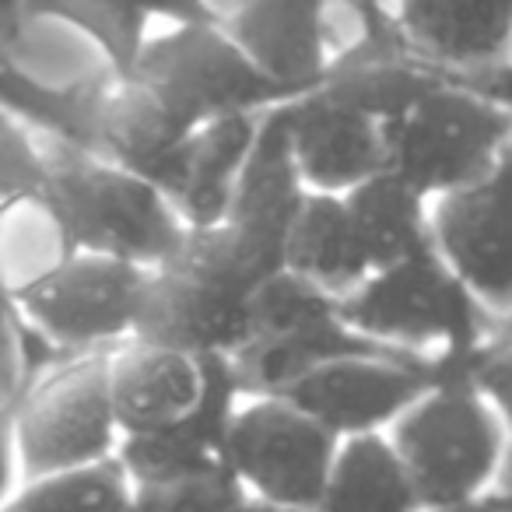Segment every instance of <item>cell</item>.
Segmentation results:
<instances>
[{"label":"cell","mask_w":512,"mask_h":512,"mask_svg":"<svg viewBox=\"0 0 512 512\" xmlns=\"http://www.w3.org/2000/svg\"><path fill=\"white\" fill-rule=\"evenodd\" d=\"M221 25L295 99L327 85L337 64L334 0H239Z\"/></svg>","instance_id":"obj_14"},{"label":"cell","mask_w":512,"mask_h":512,"mask_svg":"<svg viewBox=\"0 0 512 512\" xmlns=\"http://www.w3.org/2000/svg\"><path fill=\"white\" fill-rule=\"evenodd\" d=\"M285 271L299 274L334 299H348L369 281L372 260L348 200L337 193H309L288 235Z\"/></svg>","instance_id":"obj_20"},{"label":"cell","mask_w":512,"mask_h":512,"mask_svg":"<svg viewBox=\"0 0 512 512\" xmlns=\"http://www.w3.org/2000/svg\"><path fill=\"white\" fill-rule=\"evenodd\" d=\"M151 271L116 256L74 253L15 292L22 320L74 355L116 351L137 337Z\"/></svg>","instance_id":"obj_8"},{"label":"cell","mask_w":512,"mask_h":512,"mask_svg":"<svg viewBox=\"0 0 512 512\" xmlns=\"http://www.w3.org/2000/svg\"><path fill=\"white\" fill-rule=\"evenodd\" d=\"M242 512H309V509H288V505H274V502H264V498H249Z\"/></svg>","instance_id":"obj_35"},{"label":"cell","mask_w":512,"mask_h":512,"mask_svg":"<svg viewBox=\"0 0 512 512\" xmlns=\"http://www.w3.org/2000/svg\"><path fill=\"white\" fill-rule=\"evenodd\" d=\"M351 218L365 242L372 271H383L400 260H411L421 249L435 246L432 239V197L414 190L397 172L383 169L351 193H344Z\"/></svg>","instance_id":"obj_22"},{"label":"cell","mask_w":512,"mask_h":512,"mask_svg":"<svg viewBox=\"0 0 512 512\" xmlns=\"http://www.w3.org/2000/svg\"><path fill=\"white\" fill-rule=\"evenodd\" d=\"M50 183V148L46 141L11 116L8 109H0V204L15 197H32V193H46Z\"/></svg>","instance_id":"obj_27"},{"label":"cell","mask_w":512,"mask_h":512,"mask_svg":"<svg viewBox=\"0 0 512 512\" xmlns=\"http://www.w3.org/2000/svg\"><path fill=\"white\" fill-rule=\"evenodd\" d=\"M481 355H435L439 383L386 432L425 509L477 502L498 491L495 481L502 474L509 435L474 383Z\"/></svg>","instance_id":"obj_2"},{"label":"cell","mask_w":512,"mask_h":512,"mask_svg":"<svg viewBox=\"0 0 512 512\" xmlns=\"http://www.w3.org/2000/svg\"><path fill=\"white\" fill-rule=\"evenodd\" d=\"M264 113L225 116L200 127L186 155V176L176 193V207L190 228H214L228 218L235 186L249 162Z\"/></svg>","instance_id":"obj_21"},{"label":"cell","mask_w":512,"mask_h":512,"mask_svg":"<svg viewBox=\"0 0 512 512\" xmlns=\"http://www.w3.org/2000/svg\"><path fill=\"white\" fill-rule=\"evenodd\" d=\"M362 4H369V8H383V0H362Z\"/></svg>","instance_id":"obj_37"},{"label":"cell","mask_w":512,"mask_h":512,"mask_svg":"<svg viewBox=\"0 0 512 512\" xmlns=\"http://www.w3.org/2000/svg\"><path fill=\"white\" fill-rule=\"evenodd\" d=\"M74 253L78 249L71 246L46 193L0 204V285L11 299Z\"/></svg>","instance_id":"obj_24"},{"label":"cell","mask_w":512,"mask_h":512,"mask_svg":"<svg viewBox=\"0 0 512 512\" xmlns=\"http://www.w3.org/2000/svg\"><path fill=\"white\" fill-rule=\"evenodd\" d=\"M18 4H22V0H0V36L15 29V22H18Z\"/></svg>","instance_id":"obj_34"},{"label":"cell","mask_w":512,"mask_h":512,"mask_svg":"<svg viewBox=\"0 0 512 512\" xmlns=\"http://www.w3.org/2000/svg\"><path fill=\"white\" fill-rule=\"evenodd\" d=\"M435 383V355H358L320 365L278 397L292 400L344 442L390 432Z\"/></svg>","instance_id":"obj_10"},{"label":"cell","mask_w":512,"mask_h":512,"mask_svg":"<svg viewBox=\"0 0 512 512\" xmlns=\"http://www.w3.org/2000/svg\"><path fill=\"white\" fill-rule=\"evenodd\" d=\"M18 484H22V467L15 446V414L11 407H0V509L11 502Z\"/></svg>","instance_id":"obj_31"},{"label":"cell","mask_w":512,"mask_h":512,"mask_svg":"<svg viewBox=\"0 0 512 512\" xmlns=\"http://www.w3.org/2000/svg\"><path fill=\"white\" fill-rule=\"evenodd\" d=\"M474 383L491 400V407L505 425V435L512 439V348L491 341L474 369Z\"/></svg>","instance_id":"obj_30"},{"label":"cell","mask_w":512,"mask_h":512,"mask_svg":"<svg viewBox=\"0 0 512 512\" xmlns=\"http://www.w3.org/2000/svg\"><path fill=\"white\" fill-rule=\"evenodd\" d=\"M491 341L512 348V309H509V313H502V316H495V334H491Z\"/></svg>","instance_id":"obj_33"},{"label":"cell","mask_w":512,"mask_h":512,"mask_svg":"<svg viewBox=\"0 0 512 512\" xmlns=\"http://www.w3.org/2000/svg\"><path fill=\"white\" fill-rule=\"evenodd\" d=\"M404 46L446 71L502 64L512 53V0H397Z\"/></svg>","instance_id":"obj_19"},{"label":"cell","mask_w":512,"mask_h":512,"mask_svg":"<svg viewBox=\"0 0 512 512\" xmlns=\"http://www.w3.org/2000/svg\"><path fill=\"white\" fill-rule=\"evenodd\" d=\"M109 355L113 351L67 358L11 407L22 481L120 453L123 432L109 397Z\"/></svg>","instance_id":"obj_7"},{"label":"cell","mask_w":512,"mask_h":512,"mask_svg":"<svg viewBox=\"0 0 512 512\" xmlns=\"http://www.w3.org/2000/svg\"><path fill=\"white\" fill-rule=\"evenodd\" d=\"M246 400L235 358H204V397L179 425L120 442V460L137 488L197 481L228 470V432Z\"/></svg>","instance_id":"obj_13"},{"label":"cell","mask_w":512,"mask_h":512,"mask_svg":"<svg viewBox=\"0 0 512 512\" xmlns=\"http://www.w3.org/2000/svg\"><path fill=\"white\" fill-rule=\"evenodd\" d=\"M22 393V313L8 288L0 285V407H15Z\"/></svg>","instance_id":"obj_29"},{"label":"cell","mask_w":512,"mask_h":512,"mask_svg":"<svg viewBox=\"0 0 512 512\" xmlns=\"http://www.w3.org/2000/svg\"><path fill=\"white\" fill-rule=\"evenodd\" d=\"M46 148V200L78 253L116 256L148 271L176 260L190 239V225L169 193L99 155L57 141H46Z\"/></svg>","instance_id":"obj_3"},{"label":"cell","mask_w":512,"mask_h":512,"mask_svg":"<svg viewBox=\"0 0 512 512\" xmlns=\"http://www.w3.org/2000/svg\"><path fill=\"white\" fill-rule=\"evenodd\" d=\"M432 239L491 316L512 309V144L463 190L432 200Z\"/></svg>","instance_id":"obj_11"},{"label":"cell","mask_w":512,"mask_h":512,"mask_svg":"<svg viewBox=\"0 0 512 512\" xmlns=\"http://www.w3.org/2000/svg\"><path fill=\"white\" fill-rule=\"evenodd\" d=\"M288 134L299 172L309 193H351L386 169L383 127L362 106L337 95L334 88H316L288 102Z\"/></svg>","instance_id":"obj_16"},{"label":"cell","mask_w":512,"mask_h":512,"mask_svg":"<svg viewBox=\"0 0 512 512\" xmlns=\"http://www.w3.org/2000/svg\"><path fill=\"white\" fill-rule=\"evenodd\" d=\"M18 22L60 25L92 46L116 78H130L141 50L155 36L151 22L172 29L218 22V15L211 11V0H22Z\"/></svg>","instance_id":"obj_17"},{"label":"cell","mask_w":512,"mask_h":512,"mask_svg":"<svg viewBox=\"0 0 512 512\" xmlns=\"http://www.w3.org/2000/svg\"><path fill=\"white\" fill-rule=\"evenodd\" d=\"M351 330L414 355H481L495 334V316L474 299L435 246L421 249L341 299Z\"/></svg>","instance_id":"obj_4"},{"label":"cell","mask_w":512,"mask_h":512,"mask_svg":"<svg viewBox=\"0 0 512 512\" xmlns=\"http://www.w3.org/2000/svg\"><path fill=\"white\" fill-rule=\"evenodd\" d=\"M386 169L439 200L481 179L512 144V113L463 85V71H446L383 120Z\"/></svg>","instance_id":"obj_5"},{"label":"cell","mask_w":512,"mask_h":512,"mask_svg":"<svg viewBox=\"0 0 512 512\" xmlns=\"http://www.w3.org/2000/svg\"><path fill=\"white\" fill-rule=\"evenodd\" d=\"M134 505L137 484L116 453L88 467L29 477L0 512H134Z\"/></svg>","instance_id":"obj_25"},{"label":"cell","mask_w":512,"mask_h":512,"mask_svg":"<svg viewBox=\"0 0 512 512\" xmlns=\"http://www.w3.org/2000/svg\"><path fill=\"white\" fill-rule=\"evenodd\" d=\"M288 106V102H285ZM274 106L264 113L249 162L235 186L232 207L221 225L228 228L239 249L249 256V264L264 278L285 271V246L309 186L299 172L288 134V109Z\"/></svg>","instance_id":"obj_12"},{"label":"cell","mask_w":512,"mask_h":512,"mask_svg":"<svg viewBox=\"0 0 512 512\" xmlns=\"http://www.w3.org/2000/svg\"><path fill=\"white\" fill-rule=\"evenodd\" d=\"M502 491V512H512V488H498Z\"/></svg>","instance_id":"obj_36"},{"label":"cell","mask_w":512,"mask_h":512,"mask_svg":"<svg viewBox=\"0 0 512 512\" xmlns=\"http://www.w3.org/2000/svg\"><path fill=\"white\" fill-rule=\"evenodd\" d=\"M418 488L386 432L355 435L337 449L316 512H421Z\"/></svg>","instance_id":"obj_23"},{"label":"cell","mask_w":512,"mask_h":512,"mask_svg":"<svg viewBox=\"0 0 512 512\" xmlns=\"http://www.w3.org/2000/svg\"><path fill=\"white\" fill-rule=\"evenodd\" d=\"M109 397L123 439L165 432L204 397V358L127 341L109 355Z\"/></svg>","instance_id":"obj_18"},{"label":"cell","mask_w":512,"mask_h":512,"mask_svg":"<svg viewBox=\"0 0 512 512\" xmlns=\"http://www.w3.org/2000/svg\"><path fill=\"white\" fill-rule=\"evenodd\" d=\"M341 439L285 397H246L228 432V470L249 498L316 512Z\"/></svg>","instance_id":"obj_9"},{"label":"cell","mask_w":512,"mask_h":512,"mask_svg":"<svg viewBox=\"0 0 512 512\" xmlns=\"http://www.w3.org/2000/svg\"><path fill=\"white\" fill-rule=\"evenodd\" d=\"M334 316H341V299L327 295L323 288L309 285V281L299 278V274L281 271L256 288L253 341H260V337L292 334V330L313 327V323L334 320Z\"/></svg>","instance_id":"obj_26"},{"label":"cell","mask_w":512,"mask_h":512,"mask_svg":"<svg viewBox=\"0 0 512 512\" xmlns=\"http://www.w3.org/2000/svg\"><path fill=\"white\" fill-rule=\"evenodd\" d=\"M264 281L225 225L190 228L176 260L151 271L134 341L193 358H239L253 344V299Z\"/></svg>","instance_id":"obj_1"},{"label":"cell","mask_w":512,"mask_h":512,"mask_svg":"<svg viewBox=\"0 0 512 512\" xmlns=\"http://www.w3.org/2000/svg\"><path fill=\"white\" fill-rule=\"evenodd\" d=\"M197 130L141 78H113L95 109L92 155L155 183L176 204Z\"/></svg>","instance_id":"obj_15"},{"label":"cell","mask_w":512,"mask_h":512,"mask_svg":"<svg viewBox=\"0 0 512 512\" xmlns=\"http://www.w3.org/2000/svg\"><path fill=\"white\" fill-rule=\"evenodd\" d=\"M249 491L232 470H221L197 481L162 484V488H137L134 512H242Z\"/></svg>","instance_id":"obj_28"},{"label":"cell","mask_w":512,"mask_h":512,"mask_svg":"<svg viewBox=\"0 0 512 512\" xmlns=\"http://www.w3.org/2000/svg\"><path fill=\"white\" fill-rule=\"evenodd\" d=\"M130 78L151 85L193 127L225 116L267 113L295 102L288 88L267 78L221 22L172 25L148 39Z\"/></svg>","instance_id":"obj_6"},{"label":"cell","mask_w":512,"mask_h":512,"mask_svg":"<svg viewBox=\"0 0 512 512\" xmlns=\"http://www.w3.org/2000/svg\"><path fill=\"white\" fill-rule=\"evenodd\" d=\"M421 512H502V491H491V495L477 498V502L442 505V509H421Z\"/></svg>","instance_id":"obj_32"}]
</instances>
